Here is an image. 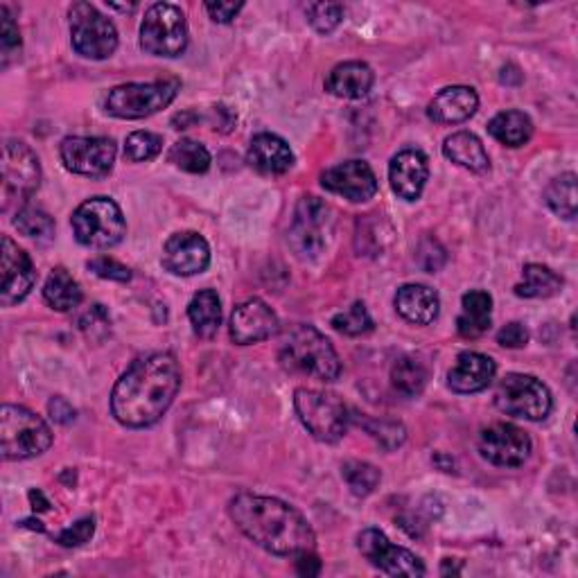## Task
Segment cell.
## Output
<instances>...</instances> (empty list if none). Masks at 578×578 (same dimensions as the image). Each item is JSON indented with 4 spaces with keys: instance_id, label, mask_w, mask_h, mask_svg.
<instances>
[{
    "instance_id": "f35d334b",
    "label": "cell",
    "mask_w": 578,
    "mask_h": 578,
    "mask_svg": "<svg viewBox=\"0 0 578 578\" xmlns=\"http://www.w3.org/2000/svg\"><path fill=\"white\" fill-rule=\"evenodd\" d=\"M21 55V32L10 14V10L3 6L0 8V66L8 69L12 62H17Z\"/></svg>"
},
{
    "instance_id": "d4e9b609",
    "label": "cell",
    "mask_w": 578,
    "mask_h": 578,
    "mask_svg": "<svg viewBox=\"0 0 578 578\" xmlns=\"http://www.w3.org/2000/svg\"><path fill=\"white\" fill-rule=\"evenodd\" d=\"M376 82L374 69L364 62L337 64L326 77V91L341 99H359L371 93Z\"/></svg>"
},
{
    "instance_id": "7402d4cb",
    "label": "cell",
    "mask_w": 578,
    "mask_h": 578,
    "mask_svg": "<svg viewBox=\"0 0 578 578\" xmlns=\"http://www.w3.org/2000/svg\"><path fill=\"white\" fill-rule=\"evenodd\" d=\"M294 161L292 147L276 134H258L249 143L246 164L260 175H285L294 168Z\"/></svg>"
},
{
    "instance_id": "e0dca14e",
    "label": "cell",
    "mask_w": 578,
    "mask_h": 578,
    "mask_svg": "<svg viewBox=\"0 0 578 578\" xmlns=\"http://www.w3.org/2000/svg\"><path fill=\"white\" fill-rule=\"evenodd\" d=\"M281 328L276 312L260 298H249L233 309L231 339L240 346L272 339Z\"/></svg>"
},
{
    "instance_id": "ee69618b",
    "label": "cell",
    "mask_w": 578,
    "mask_h": 578,
    "mask_svg": "<svg viewBox=\"0 0 578 578\" xmlns=\"http://www.w3.org/2000/svg\"><path fill=\"white\" fill-rule=\"evenodd\" d=\"M497 344L504 348H524L529 344V330L524 328L522 324L513 322L506 324L500 333H497Z\"/></svg>"
},
{
    "instance_id": "e575fe53",
    "label": "cell",
    "mask_w": 578,
    "mask_h": 578,
    "mask_svg": "<svg viewBox=\"0 0 578 578\" xmlns=\"http://www.w3.org/2000/svg\"><path fill=\"white\" fill-rule=\"evenodd\" d=\"M341 475L350 493L357 497H369L380 486L382 480L380 470L366 461H346L341 467Z\"/></svg>"
},
{
    "instance_id": "7dc6e473",
    "label": "cell",
    "mask_w": 578,
    "mask_h": 578,
    "mask_svg": "<svg viewBox=\"0 0 578 578\" xmlns=\"http://www.w3.org/2000/svg\"><path fill=\"white\" fill-rule=\"evenodd\" d=\"M296 571L301 576H319L322 574V560L314 556V551H303L296 556Z\"/></svg>"
},
{
    "instance_id": "d6986e66",
    "label": "cell",
    "mask_w": 578,
    "mask_h": 578,
    "mask_svg": "<svg viewBox=\"0 0 578 578\" xmlns=\"http://www.w3.org/2000/svg\"><path fill=\"white\" fill-rule=\"evenodd\" d=\"M322 186L348 201L361 203L376 197L378 177L366 161H346L322 175Z\"/></svg>"
},
{
    "instance_id": "4316f807",
    "label": "cell",
    "mask_w": 578,
    "mask_h": 578,
    "mask_svg": "<svg viewBox=\"0 0 578 578\" xmlns=\"http://www.w3.org/2000/svg\"><path fill=\"white\" fill-rule=\"evenodd\" d=\"M493 322V298L484 290H472L461 298L456 330L465 339H477L488 333Z\"/></svg>"
},
{
    "instance_id": "7c38bea8",
    "label": "cell",
    "mask_w": 578,
    "mask_h": 578,
    "mask_svg": "<svg viewBox=\"0 0 578 578\" xmlns=\"http://www.w3.org/2000/svg\"><path fill=\"white\" fill-rule=\"evenodd\" d=\"M41 186L36 154L23 140H8L3 149V210L23 206Z\"/></svg>"
},
{
    "instance_id": "ab89813d",
    "label": "cell",
    "mask_w": 578,
    "mask_h": 578,
    "mask_svg": "<svg viewBox=\"0 0 578 578\" xmlns=\"http://www.w3.org/2000/svg\"><path fill=\"white\" fill-rule=\"evenodd\" d=\"M309 25L319 34L335 32L344 21V6L339 3H312L305 8Z\"/></svg>"
},
{
    "instance_id": "60d3db41",
    "label": "cell",
    "mask_w": 578,
    "mask_h": 578,
    "mask_svg": "<svg viewBox=\"0 0 578 578\" xmlns=\"http://www.w3.org/2000/svg\"><path fill=\"white\" fill-rule=\"evenodd\" d=\"M80 330L84 333V337L88 341L102 344L104 339L109 337L112 333V319H109V312L104 309L102 305H93L84 317L80 319Z\"/></svg>"
},
{
    "instance_id": "f1b7e54d",
    "label": "cell",
    "mask_w": 578,
    "mask_h": 578,
    "mask_svg": "<svg viewBox=\"0 0 578 578\" xmlns=\"http://www.w3.org/2000/svg\"><path fill=\"white\" fill-rule=\"evenodd\" d=\"M488 134L506 147H522L532 140L534 123L522 112H502L488 123Z\"/></svg>"
},
{
    "instance_id": "836d02e7",
    "label": "cell",
    "mask_w": 578,
    "mask_h": 578,
    "mask_svg": "<svg viewBox=\"0 0 578 578\" xmlns=\"http://www.w3.org/2000/svg\"><path fill=\"white\" fill-rule=\"evenodd\" d=\"M545 201L558 218L574 220L576 218V175L567 172V175L556 177L545 190Z\"/></svg>"
},
{
    "instance_id": "603a6c76",
    "label": "cell",
    "mask_w": 578,
    "mask_h": 578,
    "mask_svg": "<svg viewBox=\"0 0 578 578\" xmlns=\"http://www.w3.org/2000/svg\"><path fill=\"white\" fill-rule=\"evenodd\" d=\"M480 109V95L472 86H448L434 95L428 107L430 120L437 125H459L470 120Z\"/></svg>"
},
{
    "instance_id": "ffe728a7",
    "label": "cell",
    "mask_w": 578,
    "mask_h": 578,
    "mask_svg": "<svg viewBox=\"0 0 578 578\" xmlns=\"http://www.w3.org/2000/svg\"><path fill=\"white\" fill-rule=\"evenodd\" d=\"M430 177L428 156L420 149H404L396 154L389 164V183L391 190L404 199L416 201L425 190Z\"/></svg>"
},
{
    "instance_id": "4dcf8cb0",
    "label": "cell",
    "mask_w": 578,
    "mask_h": 578,
    "mask_svg": "<svg viewBox=\"0 0 578 578\" xmlns=\"http://www.w3.org/2000/svg\"><path fill=\"white\" fill-rule=\"evenodd\" d=\"M563 290V279L551 272L545 265H532L524 267V281L515 285V294L519 298H551Z\"/></svg>"
},
{
    "instance_id": "5bb4252c",
    "label": "cell",
    "mask_w": 578,
    "mask_h": 578,
    "mask_svg": "<svg viewBox=\"0 0 578 578\" xmlns=\"http://www.w3.org/2000/svg\"><path fill=\"white\" fill-rule=\"evenodd\" d=\"M357 549L376 569L389 576H425L423 560L409 549L393 545L378 529H364L357 536Z\"/></svg>"
},
{
    "instance_id": "c3c4849f",
    "label": "cell",
    "mask_w": 578,
    "mask_h": 578,
    "mask_svg": "<svg viewBox=\"0 0 578 578\" xmlns=\"http://www.w3.org/2000/svg\"><path fill=\"white\" fill-rule=\"evenodd\" d=\"M30 502H32L34 511H48L50 508V502L43 497L41 491H30Z\"/></svg>"
},
{
    "instance_id": "7a4b0ae2",
    "label": "cell",
    "mask_w": 578,
    "mask_h": 578,
    "mask_svg": "<svg viewBox=\"0 0 578 578\" xmlns=\"http://www.w3.org/2000/svg\"><path fill=\"white\" fill-rule=\"evenodd\" d=\"M229 515L251 543L274 556L296 558L317 547L305 515L279 497L240 493L229 502Z\"/></svg>"
},
{
    "instance_id": "f546056e",
    "label": "cell",
    "mask_w": 578,
    "mask_h": 578,
    "mask_svg": "<svg viewBox=\"0 0 578 578\" xmlns=\"http://www.w3.org/2000/svg\"><path fill=\"white\" fill-rule=\"evenodd\" d=\"M43 298L45 303L52 307V309H57V312H71L75 309L84 294L80 290V283L62 267H57L55 272H52L45 281V287H43Z\"/></svg>"
},
{
    "instance_id": "ac0fdd59",
    "label": "cell",
    "mask_w": 578,
    "mask_h": 578,
    "mask_svg": "<svg viewBox=\"0 0 578 578\" xmlns=\"http://www.w3.org/2000/svg\"><path fill=\"white\" fill-rule=\"evenodd\" d=\"M164 267L175 276H197L210 265V246L195 231L175 233L164 246Z\"/></svg>"
},
{
    "instance_id": "83f0119b",
    "label": "cell",
    "mask_w": 578,
    "mask_h": 578,
    "mask_svg": "<svg viewBox=\"0 0 578 578\" xmlns=\"http://www.w3.org/2000/svg\"><path fill=\"white\" fill-rule=\"evenodd\" d=\"M188 319L201 339H213L222 326V301L216 290H201L188 305Z\"/></svg>"
},
{
    "instance_id": "8fae6325",
    "label": "cell",
    "mask_w": 578,
    "mask_h": 578,
    "mask_svg": "<svg viewBox=\"0 0 578 578\" xmlns=\"http://www.w3.org/2000/svg\"><path fill=\"white\" fill-rule=\"evenodd\" d=\"M335 229V218L328 203L317 197H303L296 206L290 242L301 258L324 253Z\"/></svg>"
},
{
    "instance_id": "2e32d148",
    "label": "cell",
    "mask_w": 578,
    "mask_h": 578,
    "mask_svg": "<svg viewBox=\"0 0 578 578\" xmlns=\"http://www.w3.org/2000/svg\"><path fill=\"white\" fill-rule=\"evenodd\" d=\"M0 303L6 307L19 305L36 283V270L30 255L8 235H3V249H0Z\"/></svg>"
},
{
    "instance_id": "1f68e13d",
    "label": "cell",
    "mask_w": 578,
    "mask_h": 578,
    "mask_svg": "<svg viewBox=\"0 0 578 578\" xmlns=\"http://www.w3.org/2000/svg\"><path fill=\"white\" fill-rule=\"evenodd\" d=\"M391 385L398 393L416 398L428 385V369L413 357H400L391 366Z\"/></svg>"
},
{
    "instance_id": "30bf717a",
    "label": "cell",
    "mask_w": 578,
    "mask_h": 578,
    "mask_svg": "<svg viewBox=\"0 0 578 578\" xmlns=\"http://www.w3.org/2000/svg\"><path fill=\"white\" fill-rule=\"evenodd\" d=\"M495 407L506 416L538 423V420H545L551 413L554 400L547 385H543L538 378L511 374L497 385Z\"/></svg>"
},
{
    "instance_id": "7bdbcfd3",
    "label": "cell",
    "mask_w": 578,
    "mask_h": 578,
    "mask_svg": "<svg viewBox=\"0 0 578 578\" xmlns=\"http://www.w3.org/2000/svg\"><path fill=\"white\" fill-rule=\"evenodd\" d=\"M95 534V519L93 517H84L80 522H75L73 527L64 529L62 534L55 536V540L62 545V547H82L86 545Z\"/></svg>"
},
{
    "instance_id": "bcb514c9",
    "label": "cell",
    "mask_w": 578,
    "mask_h": 578,
    "mask_svg": "<svg viewBox=\"0 0 578 578\" xmlns=\"http://www.w3.org/2000/svg\"><path fill=\"white\" fill-rule=\"evenodd\" d=\"M48 411H50L52 420L60 425H69L75 420V409L71 407V402L66 398H52L48 402Z\"/></svg>"
},
{
    "instance_id": "52a82bcc",
    "label": "cell",
    "mask_w": 578,
    "mask_h": 578,
    "mask_svg": "<svg viewBox=\"0 0 578 578\" xmlns=\"http://www.w3.org/2000/svg\"><path fill=\"white\" fill-rule=\"evenodd\" d=\"M294 409L303 428L322 443H337L348 432V407L335 393L317 389H296Z\"/></svg>"
},
{
    "instance_id": "277c9868",
    "label": "cell",
    "mask_w": 578,
    "mask_h": 578,
    "mask_svg": "<svg viewBox=\"0 0 578 578\" xmlns=\"http://www.w3.org/2000/svg\"><path fill=\"white\" fill-rule=\"evenodd\" d=\"M52 445L45 420L21 404H6L0 411V454L6 461L41 456Z\"/></svg>"
},
{
    "instance_id": "8992f818",
    "label": "cell",
    "mask_w": 578,
    "mask_h": 578,
    "mask_svg": "<svg viewBox=\"0 0 578 578\" xmlns=\"http://www.w3.org/2000/svg\"><path fill=\"white\" fill-rule=\"evenodd\" d=\"M75 240L88 249H112L123 242L127 222L112 197H93L77 206L71 220Z\"/></svg>"
},
{
    "instance_id": "4fadbf2b",
    "label": "cell",
    "mask_w": 578,
    "mask_h": 578,
    "mask_svg": "<svg viewBox=\"0 0 578 578\" xmlns=\"http://www.w3.org/2000/svg\"><path fill=\"white\" fill-rule=\"evenodd\" d=\"M60 154L69 172L88 179H102L114 170L118 149L112 138L69 136L62 140Z\"/></svg>"
},
{
    "instance_id": "ba28073f",
    "label": "cell",
    "mask_w": 578,
    "mask_h": 578,
    "mask_svg": "<svg viewBox=\"0 0 578 578\" xmlns=\"http://www.w3.org/2000/svg\"><path fill=\"white\" fill-rule=\"evenodd\" d=\"M140 48L154 57H181L188 48V23L181 8L172 3L151 6L140 25Z\"/></svg>"
},
{
    "instance_id": "cb8c5ba5",
    "label": "cell",
    "mask_w": 578,
    "mask_h": 578,
    "mask_svg": "<svg viewBox=\"0 0 578 578\" xmlns=\"http://www.w3.org/2000/svg\"><path fill=\"white\" fill-rule=\"evenodd\" d=\"M396 309H398V314L404 322H409L413 326H430L439 317L441 298L428 285L409 283V285H402L398 290V294H396Z\"/></svg>"
},
{
    "instance_id": "6da1fadb",
    "label": "cell",
    "mask_w": 578,
    "mask_h": 578,
    "mask_svg": "<svg viewBox=\"0 0 578 578\" xmlns=\"http://www.w3.org/2000/svg\"><path fill=\"white\" fill-rule=\"evenodd\" d=\"M181 389V366L172 353L136 359L112 393V413L120 425L143 430L159 423Z\"/></svg>"
},
{
    "instance_id": "5b68a950",
    "label": "cell",
    "mask_w": 578,
    "mask_h": 578,
    "mask_svg": "<svg viewBox=\"0 0 578 578\" xmlns=\"http://www.w3.org/2000/svg\"><path fill=\"white\" fill-rule=\"evenodd\" d=\"M179 80L132 82L112 88L104 97V109L120 120H140L168 109L179 93Z\"/></svg>"
},
{
    "instance_id": "b9f144b4",
    "label": "cell",
    "mask_w": 578,
    "mask_h": 578,
    "mask_svg": "<svg viewBox=\"0 0 578 578\" xmlns=\"http://www.w3.org/2000/svg\"><path fill=\"white\" fill-rule=\"evenodd\" d=\"M95 276L104 279V281H116V283H129L132 281V270L120 265L118 260L114 258H107V255H99V258H93L88 260L86 265Z\"/></svg>"
},
{
    "instance_id": "9a60e30c",
    "label": "cell",
    "mask_w": 578,
    "mask_h": 578,
    "mask_svg": "<svg viewBox=\"0 0 578 578\" xmlns=\"http://www.w3.org/2000/svg\"><path fill=\"white\" fill-rule=\"evenodd\" d=\"M532 439L513 423H495L480 437L482 456L500 467H519L532 456Z\"/></svg>"
},
{
    "instance_id": "3957f363",
    "label": "cell",
    "mask_w": 578,
    "mask_h": 578,
    "mask_svg": "<svg viewBox=\"0 0 578 578\" xmlns=\"http://www.w3.org/2000/svg\"><path fill=\"white\" fill-rule=\"evenodd\" d=\"M279 359L290 374L333 382L341 374V359L326 335L314 326H294L281 341Z\"/></svg>"
},
{
    "instance_id": "44dd1931",
    "label": "cell",
    "mask_w": 578,
    "mask_h": 578,
    "mask_svg": "<svg viewBox=\"0 0 578 578\" xmlns=\"http://www.w3.org/2000/svg\"><path fill=\"white\" fill-rule=\"evenodd\" d=\"M495 374H497V366L488 355L465 350L456 357L452 371L448 374V387L461 396L480 393L491 387Z\"/></svg>"
},
{
    "instance_id": "d6a6232c",
    "label": "cell",
    "mask_w": 578,
    "mask_h": 578,
    "mask_svg": "<svg viewBox=\"0 0 578 578\" xmlns=\"http://www.w3.org/2000/svg\"><path fill=\"white\" fill-rule=\"evenodd\" d=\"M168 159L179 170L190 172V175H203V172H208L210 164H213V159H210V151L192 138H181L179 143H175Z\"/></svg>"
},
{
    "instance_id": "8d00e7d4",
    "label": "cell",
    "mask_w": 578,
    "mask_h": 578,
    "mask_svg": "<svg viewBox=\"0 0 578 578\" xmlns=\"http://www.w3.org/2000/svg\"><path fill=\"white\" fill-rule=\"evenodd\" d=\"M164 149V138L154 132H134L125 140V159L132 164H145L156 159Z\"/></svg>"
},
{
    "instance_id": "d590c367",
    "label": "cell",
    "mask_w": 578,
    "mask_h": 578,
    "mask_svg": "<svg viewBox=\"0 0 578 578\" xmlns=\"http://www.w3.org/2000/svg\"><path fill=\"white\" fill-rule=\"evenodd\" d=\"M333 328L341 335L359 337V335H366V333L374 330V319H371L369 309H366V305L361 301H355L350 307L335 314Z\"/></svg>"
},
{
    "instance_id": "f6af8a7d",
    "label": "cell",
    "mask_w": 578,
    "mask_h": 578,
    "mask_svg": "<svg viewBox=\"0 0 578 578\" xmlns=\"http://www.w3.org/2000/svg\"><path fill=\"white\" fill-rule=\"evenodd\" d=\"M242 8L244 3H206V12L216 23H231L242 12Z\"/></svg>"
},
{
    "instance_id": "484cf974",
    "label": "cell",
    "mask_w": 578,
    "mask_h": 578,
    "mask_svg": "<svg viewBox=\"0 0 578 578\" xmlns=\"http://www.w3.org/2000/svg\"><path fill=\"white\" fill-rule=\"evenodd\" d=\"M445 159H450L454 166L470 170L475 175H484L491 170V159L484 143L472 134V132H456L445 138L443 143Z\"/></svg>"
},
{
    "instance_id": "74e56055",
    "label": "cell",
    "mask_w": 578,
    "mask_h": 578,
    "mask_svg": "<svg viewBox=\"0 0 578 578\" xmlns=\"http://www.w3.org/2000/svg\"><path fill=\"white\" fill-rule=\"evenodd\" d=\"M14 227L19 229V233H23L25 238H34V240H48L52 233H55V222L48 213L39 208L32 206H23L19 208V213L14 218Z\"/></svg>"
},
{
    "instance_id": "9c48e42d",
    "label": "cell",
    "mask_w": 578,
    "mask_h": 578,
    "mask_svg": "<svg viewBox=\"0 0 578 578\" xmlns=\"http://www.w3.org/2000/svg\"><path fill=\"white\" fill-rule=\"evenodd\" d=\"M71 43L77 55L102 62L109 60L118 48V30L91 3H73L69 10Z\"/></svg>"
}]
</instances>
